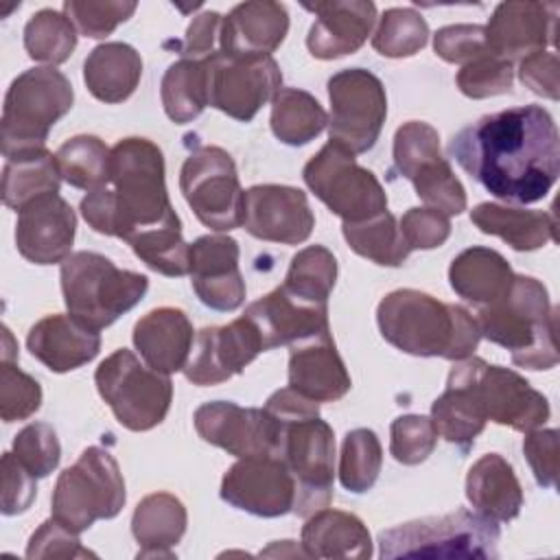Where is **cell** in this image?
Listing matches in <instances>:
<instances>
[{
    "label": "cell",
    "instance_id": "cell-40",
    "mask_svg": "<svg viewBox=\"0 0 560 560\" xmlns=\"http://www.w3.org/2000/svg\"><path fill=\"white\" fill-rule=\"evenodd\" d=\"M61 179L81 190H96L109 182L112 149L96 136H74L55 153Z\"/></svg>",
    "mask_w": 560,
    "mask_h": 560
},
{
    "label": "cell",
    "instance_id": "cell-28",
    "mask_svg": "<svg viewBox=\"0 0 560 560\" xmlns=\"http://www.w3.org/2000/svg\"><path fill=\"white\" fill-rule=\"evenodd\" d=\"M133 346L151 370L162 374L179 372L192 350V324L182 308H153L136 322Z\"/></svg>",
    "mask_w": 560,
    "mask_h": 560
},
{
    "label": "cell",
    "instance_id": "cell-7",
    "mask_svg": "<svg viewBox=\"0 0 560 560\" xmlns=\"http://www.w3.org/2000/svg\"><path fill=\"white\" fill-rule=\"evenodd\" d=\"M149 278L118 269L96 252H77L61 262V291L68 313L94 330L114 324L147 293Z\"/></svg>",
    "mask_w": 560,
    "mask_h": 560
},
{
    "label": "cell",
    "instance_id": "cell-43",
    "mask_svg": "<svg viewBox=\"0 0 560 560\" xmlns=\"http://www.w3.org/2000/svg\"><path fill=\"white\" fill-rule=\"evenodd\" d=\"M335 280L337 260L332 252L324 245H308L291 258L282 287H287L291 293L304 300L328 304V295L335 287Z\"/></svg>",
    "mask_w": 560,
    "mask_h": 560
},
{
    "label": "cell",
    "instance_id": "cell-42",
    "mask_svg": "<svg viewBox=\"0 0 560 560\" xmlns=\"http://www.w3.org/2000/svg\"><path fill=\"white\" fill-rule=\"evenodd\" d=\"M77 46L74 24L55 9L37 11L24 26V48L31 59L42 63H63Z\"/></svg>",
    "mask_w": 560,
    "mask_h": 560
},
{
    "label": "cell",
    "instance_id": "cell-41",
    "mask_svg": "<svg viewBox=\"0 0 560 560\" xmlns=\"http://www.w3.org/2000/svg\"><path fill=\"white\" fill-rule=\"evenodd\" d=\"M129 245L149 269L162 276L179 278L190 271V245L182 238V221L144 230Z\"/></svg>",
    "mask_w": 560,
    "mask_h": 560
},
{
    "label": "cell",
    "instance_id": "cell-49",
    "mask_svg": "<svg viewBox=\"0 0 560 560\" xmlns=\"http://www.w3.org/2000/svg\"><path fill=\"white\" fill-rule=\"evenodd\" d=\"M136 2L129 0H105V2H81V0H66L63 15L74 24V28L85 37H107L114 28L129 20L136 11Z\"/></svg>",
    "mask_w": 560,
    "mask_h": 560
},
{
    "label": "cell",
    "instance_id": "cell-46",
    "mask_svg": "<svg viewBox=\"0 0 560 560\" xmlns=\"http://www.w3.org/2000/svg\"><path fill=\"white\" fill-rule=\"evenodd\" d=\"M411 184L427 208H433L446 217L462 214L466 210V190L444 158L424 164L411 177Z\"/></svg>",
    "mask_w": 560,
    "mask_h": 560
},
{
    "label": "cell",
    "instance_id": "cell-12",
    "mask_svg": "<svg viewBox=\"0 0 560 560\" xmlns=\"http://www.w3.org/2000/svg\"><path fill=\"white\" fill-rule=\"evenodd\" d=\"M179 188L197 219L217 232L243 225V199L234 160L221 147H199L182 164Z\"/></svg>",
    "mask_w": 560,
    "mask_h": 560
},
{
    "label": "cell",
    "instance_id": "cell-18",
    "mask_svg": "<svg viewBox=\"0 0 560 560\" xmlns=\"http://www.w3.org/2000/svg\"><path fill=\"white\" fill-rule=\"evenodd\" d=\"M315 225L306 192L282 184H258L245 190L243 228L269 243H304Z\"/></svg>",
    "mask_w": 560,
    "mask_h": 560
},
{
    "label": "cell",
    "instance_id": "cell-10",
    "mask_svg": "<svg viewBox=\"0 0 560 560\" xmlns=\"http://www.w3.org/2000/svg\"><path fill=\"white\" fill-rule=\"evenodd\" d=\"M94 383L116 420L129 431H149L158 427L166 418L173 400V383L168 374L140 363L127 348H120L101 361L94 372Z\"/></svg>",
    "mask_w": 560,
    "mask_h": 560
},
{
    "label": "cell",
    "instance_id": "cell-8",
    "mask_svg": "<svg viewBox=\"0 0 560 560\" xmlns=\"http://www.w3.org/2000/svg\"><path fill=\"white\" fill-rule=\"evenodd\" d=\"M74 92L68 77L52 66L24 70L7 90L2 107V155L7 160L37 149L52 125L72 107Z\"/></svg>",
    "mask_w": 560,
    "mask_h": 560
},
{
    "label": "cell",
    "instance_id": "cell-24",
    "mask_svg": "<svg viewBox=\"0 0 560 560\" xmlns=\"http://www.w3.org/2000/svg\"><path fill=\"white\" fill-rule=\"evenodd\" d=\"M315 13L306 46L317 59H337L357 52L376 24V4L363 0L304 4Z\"/></svg>",
    "mask_w": 560,
    "mask_h": 560
},
{
    "label": "cell",
    "instance_id": "cell-51",
    "mask_svg": "<svg viewBox=\"0 0 560 560\" xmlns=\"http://www.w3.org/2000/svg\"><path fill=\"white\" fill-rule=\"evenodd\" d=\"M13 455L37 479L50 475L61 459V446L55 429L48 422L26 424L13 440Z\"/></svg>",
    "mask_w": 560,
    "mask_h": 560
},
{
    "label": "cell",
    "instance_id": "cell-22",
    "mask_svg": "<svg viewBox=\"0 0 560 560\" xmlns=\"http://www.w3.org/2000/svg\"><path fill=\"white\" fill-rule=\"evenodd\" d=\"M556 2H501L483 26L488 50L512 61L556 42Z\"/></svg>",
    "mask_w": 560,
    "mask_h": 560
},
{
    "label": "cell",
    "instance_id": "cell-32",
    "mask_svg": "<svg viewBox=\"0 0 560 560\" xmlns=\"http://www.w3.org/2000/svg\"><path fill=\"white\" fill-rule=\"evenodd\" d=\"M142 59L125 42L98 44L83 63V81L90 94L103 103H122L138 88Z\"/></svg>",
    "mask_w": 560,
    "mask_h": 560
},
{
    "label": "cell",
    "instance_id": "cell-20",
    "mask_svg": "<svg viewBox=\"0 0 560 560\" xmlns=\"http://www.w3.org/2000/svg\"><path fill=\"white\" fill-rule=\"evenodd\" d=\"M77 217L59 192H48L18 210L15 245L22 258L35 265L63 262L70 256Z\"/></svg>",
    "mask_w": 560,
    "mask_h": 560
},
{
    "label": "cell",
    "instance_id": "cell-23",
    "mask_svg": "<svg viewBox=\"0 0 560 560\" xmlns=\"http://www.w3.org/2000/svg\"><path fill=\"white\" fill-rule=\"evenodd\" d=\"M190 282L197 298L214 311H236L245 302V280L238 269V243L206 234L190 245Z\"/></svg>",
    "mask_w": 560,
    "mask_h": 560
},
{
    "label": "cell",
    "instance_id": "cell-31",
    "mask_svg": "<svg viewBox=\"0 0 560 560\" xmlns=\"http://www.w3.org/2000/svg\"><path fill=\"white\" fill-rule=\"evenodd\" d=\"M431 422L446 442L468 451L475 438L483 431L488 418L477 400V394L462 368L457 363L446 381V389L431 405Z\"/></svg>",
    "mask_w": 560,
    "mask_h": 560
},
{
    "label": "cell",
    "instance_id": "cell-15",
    "mask_svg": "<svg viewBox=\"0 0 560 560\" xmlns=\"http://www.w3.org/2000/svg\"><path fill=\"white\" fill-rule=\"evenodd\" d=\"M459 363L488 420L523 433L538 429L549 420L547 398L518 372L503 365H490L479 357H468Z\"/></svg>",
    "mask_w": 560,
    "mask_h": 560
},
{
    "label": "cell",
    "instance_id": "cell-4",
    "mask_svg": "<svg viewBox=\"0 0 560 560\" xmlns=\"http://www.w3.org/2000/svg\"><path fill=\"white\" fill-rule=\"evenodd\" d=\"M376 322L387 343L413 357L462 361L472 357L481 339L477 319L464 306L416 289L387 293L376 308Z\"/></svg>",
    "mask_w": 560,
    "mask_h": 560
},
{
    "label": "cell",
    "instance_id": "cell-14",
    "mask_svg": "<svg viewBox=\"0 0 560 560\" xmlns=\"http://www.w3.org/2000/svg\"><path fill=\"white\" fill-rule=\"evenodd\" d=\"M206 66L208 105L241 122H249L282 88V72L271 55L217 50L206 59Z\"/></svg>",
    "mask_w": 560,
    "mask_h": 560
},
{
    "label": "cell",
    "instance_id": "cell-47",
    "mask_svg": "<svg viewBox=\"0 0 560 560\" xmlns=\"http://www.w3.org/2000/svg\"><path fill=\"white\" fill-rule=\"evenodd\" d=\"M455 81L459 92L470 98H488V96L505 94L512 90V81H514L512 61L486 50L483 55L464 63Z\"/></svg>",
    "mask_w": 560,
    "mask_h": 560
},
{
    "label": "cell",
    "instance_id": "cell-30",
    "mask_svg": "<svg viewBox=\"0 0 560 560\" xmlns=\"http://www.w3.org/2000/svg\"><path fill=\"white\" fill-rule=\"evenodd\" d=\"M302 551L306 558H370L372 538L359 516L322 508L302 527Z\"/></svg>",
    "mask_w": 560,
    "mask_h": 560
},
{
    "label": "cell",
    "instance_id": "cell-21",
    "mask_svg": "<svg viewBox=\"0 0 560 560\" xmlns=\"http://www.w3.org/2000/svg\"><path fill=\"white\" fill-rule=\"evenodd\" d=\"M245 317L260 335L262 350L293 346L330 332L328 304L304 300L287 287H278L245 308Z\"/></svg>",
    "mask_w": 560,
    "mask_h": 560
},
{
    "label": "cell",
    "instance_id": "cell-9",
    "mask_svg": "<svg viewBox=\"0 0 560 560\" xmlns=\"http://www.w3.org/2000/svg\"><path fill=\"white\" fill-rule=\"evenodd\" d=\"M125 499V479L118 462L109 451L88 446L55 483L52 518L81 534L98 518H114Z\"/></svg>",
    "mask_w": 560,
    "mask_h": 560
},
{
    "label": "cell",
    "instance_id": "cell-5",
    "mask_svg": "<svg viewBox=\"0 0 560 560\" xmlns=\"http://www.w3.org/2000/svg\"><path fill=\"white\" fill-rule=\"evenodd\" d=\"M556 315L549 293L532 276H514L508 293L481 306L477 326L481 337L512 350V361L527 370H549L558 363Z\"/></svg>",
    "mask_w": 560,
    "mask_h": 560
},
{
    "label": "cell",
    "instance_id": "cell-53",
    "mask_svg": "<svg viewBox=\"0 0 560 560\" xmlns=\"http://www.w3.org/2000/svg\"><path fill=\"white\" fill-rule=\"evenodd\" d=\"M433 50L448 63H468L488 50L483 26L479 24H451L433 35Z\"/></svg>",
    "mask_w": 560,
    "mask_h": 560
},
{
    "label": "cell",
    "instance_id": "cell-44",
    "mask_svg": "<svg viewBox=\"0 0 560 560\" xmlns=\"http://www.w3.org/2000/svg\"><path fill=\"white\" fill-rule=\"evenodd\" d=\"M383 448L372 429L346 433L339 457V481L350 492H368L381 472Z\"/></svg>",
    "mask_w": 560,
    "mask_h": 560
},
{
    "label": "cell",
    "instance_id": "cell-34",
    "mask_svg": "<svg viewBox=\"0 0 560 560\" xmlns=\"http://www.w3.org/2000/svg\"><path fill=\"white\" fill-rule=\"evenodd\" d=\"M470 221L483 232L503 238L516 252H532L556 241V219L542 210H525L501 203H479Z\"/></svg>",
    "mask_w": 560,
    "mask_h": 560
},
{
    "label": "cell",
    "instance_id": "cell-48",
    "mask_svg": "<svg viewBox=\"0 0 560 560\" xmlns=\"http://www.w3.org/2000/svg\"><path fill=\"white\" fill-rule=\"evenodd\" d=\"M442 158L438 131L422 120H409L394 136V166L411 182V177L429 162Z\"/></svg>",
    "mask_w": 560,
    "mask_h": 560
},
{
    "label": "cell",
    "instance_id": "cell-11",
    "mask_svg": "<svg viewBox=\"0 0 560 560\" xmlns=\"http://www.w3.org/2000/svg\"><path fill=\"white\" fill-rule=\"evenodd\" d=\"M302 177L311 192L348 223L365 221L387 210V195L376 175L332 140L306 162Z\"/></svg>",
    "mask_w": 560,
    "mask_h": 560
},
{
    "label": "cell",
    "instance_id": "cell-54",
    "mask_svg": "<svg viewBox=\"0 0 560 560\" xmlns=\"http://www.w3.org/2000/svg\"><path fill=\"white\" fill-rule=\"evenodd\" d=\"M94 556L79 540V534L61 525L57 518L44 521L31 536L26 558H88Z\"/></svg>",
    "mask_w": 560,
    "mask_h": 560
},
{
    "label": "cell",
    "instance_id": "cell-1",
    "mask_svg": "<svg viewBox=\"0 0 560 560\" xmlns=\"http://www.w3.org/2000/svg\"><path fill=\"white\" fill-rule=\"evenodd\" d=\"M448 153L490 195L512 203L540 201L560 173L558 127L540 105L481 116L453 136Z\"/></svg>",
    "mask_w": 560,
    "mask_h": 560
},
{
    "label": "cell",
    "instance_id": "cell-26",
    "mask_svg": "<svg viewBox=\"0 0 560 560\" xmlns=\"http://www.w3.org/2000/svg\"><path fill=\"white\" fill-rule=\"evenodd\" d=\"M350 374L330 332L293 343L289 354V387L315 402H335L350 392Z\"/></svg>",
    "mask_w": 560,
    "mask_h": 560
},
{
    "label": "cell",
    "instance_id": "cell-55",
    "mask_svg": "<svg viewBox=\"0 0 560 560\" xmlns=\"http://www.w3.org/2000/svg\"><path fill=\"white\" fill-rule=\"evenodd\" d=\"M398 228L409 249H433L451 236L448 217L433 208H409Z\"/></svg>",
    "mask_w": 560,
    "mask_h": 560
},
{
    "label": "cell",
    "instance_id": "cell-29",
    "mask_svg": "<svg viewBox=\"0 0 560 560\" xmlns=\"http://www.w3.org/2000/svg\"><path fill=\"white\" fill-rule=\"evenodd\" d=\"M466 499L475 512L497 523H508L523 508V488L512 466L499 453H488L466 475Z\"/></svg>",
    "mask_w": 560,
    "mask_h": 560
},
{
    "label": "cell",
    "instance_id": "cell-57",
    "mask_svg": "<svg viewBox=\"0 0 560 560\" xmlns=\"http://www.w3.org/2000/svg\"><path fill=\"white\" fill-rule=\"evenodd\" d=\"M523 453L536 481L542 488H553L558 483V431L540 427L527 431Z\"/></svg>",
    "mask_w": 560,
    "mask_h": 560
},
{
    "label": "cell",
    "instance_id": "cell-6",
    "mask_svg": "<svg viewBox=\"0 0 560 560\" xmlns=\"http://www.w3.org/2000/svg\"><path fill=\"white\" fill-rule=\"evenodd\" d=\"M501 529L497 521L455 510L424 516L378 534L381 558H497Z\"/></svg>",
    "mask_w": 560,
    "mask_h": 560
},
{
    "label": "cell",
    "instance_id": "cell-16",
    "mask_svg": "<svg viewBox=\"0 0 560 560\" xmlns=\"http://www.w3.org/2000/svg\"><path fill=\"white\" fill-rule=\"evenodd\" d=\"M221 499L254 516H284L293 512L295 479L278 455L241 457L223 475Z\"/></svg>",
    "mask_w": 560,
    "mask_h": 560
},
{
    "label": "cell",
    "instance_id": "cell-58",
    "mask_svg": "<svg viewBox=\"0 0 560 560\" xmlns=\"http://www.w3.org/2000/svg\"><path fill=\"white\" fill-rule=\"evenodd\" d=\"M518 79L534 94L545 96L549 101H558L560 96V74H558V57L556 52L538 50L521 59Z\"/></svg>",
    "mask_w": 560,
    "mask_h": 560
},
{
    "label": "cell",
    "instance_id": "cell-45",
    "mask_svg": "<svg viewBox=\"0 0 560 560\" xmlns=\"http://www.w3.org/2000/svg\"><path fill=\"white\" fill-rule=\"evenodd\" d=\"M429 42V26L424 18L409 7L387 9L378 18L376 33L372 35V46L383 57H411L422 50Z\"/></svg>",
    "mask_w": 560,
    "mask_h": 560
},
{
    "label": "cell",
    "instance_id": "cell-13",
    "mask_svg": "<svg viewBox=\"0 0 560 560\" xmlns=\"http://www.w3.org/2000/svg\"><path fill=\"white\" fill-rule=\"evenodd\" d=\"M330 140L350 153L370 151L387 116V96L381 79L363 68H346L328 79Z\"/></svg>",
    "mask_w": 560,
    "mask_h": 560
},
{
    "label": "cell",
    "instance_id": "cell-52",
    "mask_svg": "<svg viewBox=\"0 0 560 560\" xmlns=\"http://www.w3.org/2000/svg\"><path fill=\"white\" fill-rule=\"evenodd\" d=\"M42 405L39 383L22 372L13 361H2L0 368V416L4 422L26 420Z\"/></svg>",
    "mask_w": 560,
    "mask_h": 560
},
{
    "label": "cell",
    "instance_id": "cell-50",
    "mask_svg": "<svg viewBox=\"0 0 560 560\" xmlns=\"http://www.w3.org/2000/svg\"><path fill=\"white\" fill-rule=\"evenodd\" d=\"M389 453L396 462L405 466H416L424 462L438 442V431L427 416H398L389 427Z\"/></svg>",
    "mask_w": 560,
    "mask_h": 560
},
{
    "label": "cell",
    "instance_id": "cell-17",
    "mask_svg": "<svg viewBox=\"0 0 560 560\" xmlns=\"http://www.w3.org/2000/svg\"><path fill=\"white\" fill-rule=\"evenodd\" d=\"M195 429L203 442L236 457L278 453L280 424L265 407H241L230 400L203 402L195 411Z\"/></svg>",
    "mask_w": 560,
    "mask_h": 560
},
{
    "label": "cell",
    "instance_id": "cell-37",
    "mask_svg": "<svg viewBox=\"0 0 560 560\" xmlns=\"http://www.w3.org/2000/svg\"><path fill=\"white\" fill-rule=\"evenodd\" d=\"M269 122L280 142L302 147L324 131L328 116L313 94L298 88H280L271 98Z\"/></svg>",
    "mask_w": 560,
    "mask_h": 560
},
{
    "label": "cell",
    "instance_id": "cell-27",
    "mask_svg": "<svg viewBox=\"0 0 560 560\" xmlns=\"http://www.w3.org/2000/svg\"><path fill=\"white\" fill-rule=\"evenodd\" d=\"M289 31L287 7L271 0L236 4L221 24L219 50L232 55H271Z\"/></svg>",
    "mask_w": 560,
    "mask_h": 560
},
{
    "label": "cell",
    "instance_id": "cell-59",
    "mask_svg": "<svg viewBox=\"0 0 560 560\" xmlns=\"http://www.w3.org/2000/svg\"><path fill=\"white\" fill-rule=\"evenodd\" d=\"M221 24L223 15L217 11H206L197 15L188 31L184 42L179 44L182 57L186 59H208L219 50V37H221Z\"/></svg>",
    "mask_w": 560,
    "mask_h": 560
},
{
    "label": "cell",
    "instance_id": "cell-36",
    "mask_svg": "<svg viewBox=\"0 0 560 560\" xmlns=\"http://www.w3.org/2000/svg\"><path fill=\"white\" fill-rule=\"evenodd\" d=\"M61 173L50 151L37 149L22 153L4 162L2 168V201L4 206L20 210L33 199L59 192Z\"/></svg>",
    "mask_w": 560,
    "mask_h": 560
},
{
    "label": "cell",
    "instance_id": "cell-19",
    "mask_svg": "<svg viewBox=\"0 0 560 560\" xmlns=\"http://www.w3.org/2000/svg\"><path fill=\"white\" fill-rule=\"evenodd\" d=\"M260 352H265L260 335L243 315L228 326L199 330L184 374L192 385H217L241 374Z\"/></svg>",
    "mask_w": 560,
    "mask_h": 560
},
{
    "label": "cell",
    "instance_id": "cell-56",
    "mask_svg": "<svg viewBox=\"0 0 560 560\" xmlns=\"http://www.w3.org/2000/svg\"><path fill=\"white\" fill-rule=\"evenodd\" d=\"M35 475L11 453L2 455V514L13 516L31 508L37 486Z\"/></svg>",
    "mask_w": 560,
    "mask_h": 560
},
{
    "label": "cell",
    "instance_id": "cell-38",
    "mask_svg": "<svg viewBox=\"0 0 560 560\" xmlns=\"http://www.w3.org/2000/svg\"><path fill=\"white\" fill-rule=\"evenodd\" d=\"M162 105L166 116L177 122L195 120L208 105V66L206 59H177L162 77Z\"/></svg>",
    "mask_w": 560,
    "mask_h": 560
},
{
    "label": "cell",
    "instance_id": "cell-35",
    "mask_svg": "<svg viewBox=\"0 0 560 560\" xmlns=\"http://www.w3.org/2000/svg\"><path fill=\"white\" fill-rule=\"evenodd\" d=\"M186 508L184 503L168 492L147 494L133 510L131 532L140 545L138 558L166 556L182 540L186 532Z\"/></svg>",
    "mask_w": 560,
    "mask_h": 560
},
{
    "label": "cell",
    "instance_id": "cell-2",
    "mask_svg": "<svg viewBox=\"0 0 560 560\" xmlns=\"http://www.w3.org/2000/svg\"><path fill=\"white\" fill-rule=\"evenodd\" d=\"M109 184L81 199V214L94 232L129 243L144 230L179 223L166 192L164 155L151 140L125 138L114 144Z\"/></svg>",
    "mask_w": 560,
    "mask_h": 560
},
{
    "label": "cell",
    "instance_id": "cell-39",
    "mask_svg": "<svg viewBox=\"0 0 560 560\" xmlns=\"http://www.w3.org/2000/svg\"><path fill=\"white\" fill-rule=\"evenodd\" d=\"M343 238L352 252L383 267H400L411 254L394 214L387 210L365 221H343Z\"/></svg>",
    "mask_w": 560,
    "mask_h": 560
},
{
    "label": "cell",
    "instance_id": "cell-3",
    "mask_svg": "<svg viewBox=\"0 0 560 560\" xmlns=\"http://www.w3.org/2000/svg\"><path fill=\"white\" fill-rule=\"evenodd\" d=\"M265 411L280 424L276 455L295 479L293 512L311 516L328 508L335 479V435L319 416V402L284 387L267 398Z\"/></svg>",
    "mask_w": 560,
    "mask_h": 560
},
{
    "label": "cell",
    "instance_id": "cell-33",
    "mask_svg": "<svg viewBox=\"0 0 560 560\" xmlns=\"http://www.w3.org/2000/svg\"><path fill=\"white\" fill-rule=\"evenodd\" d=\"M448 280L459 298L488 306L508 293L514 271L499 252L490 247H468L453 258Z\"/></svg>",
    "mask_w": 560,
    "mask_h": 560
},
{
    "label": "cell",
    "instance_id": "cell-25",
    "mask_svg": "<svg viewBox=\"0 0 560 560\" xmlns=\"http://www.w3.org/2000/svg\"><path fill=\"white\" fill-rule=\"evenodd\" d=\"M26 348L50 372L61 374L90 363L101 350V335L70 313H57L42 317L28 330Z\"/></svg>",
    "mask_w": 560,
    "mask_h": 560
}]
</instances>
